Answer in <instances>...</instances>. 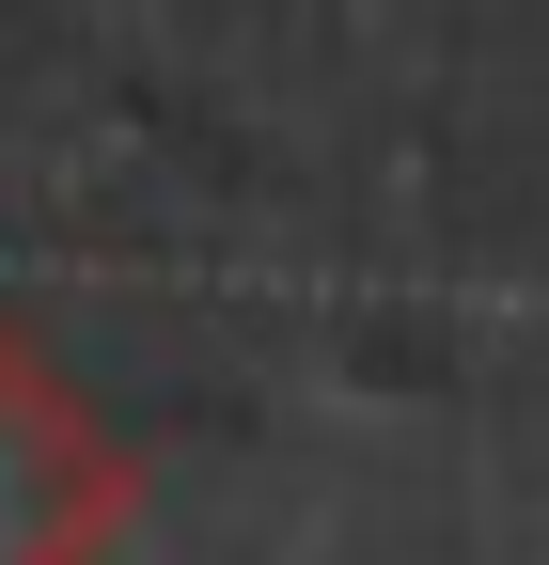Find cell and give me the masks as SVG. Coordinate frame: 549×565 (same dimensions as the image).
I'll list each match as a JSON object with an SVG mask.
<instances>
[{
  "label": "cell",
  "instance_id": "6da1fadb",
  "mask_svg": "<svg viewBox=\"0 0 549 565\" xmlns=\"http://www.w3.org/2000/svg\"><path fill=\"white\" fill-rule=\"evenodd\" d=\"M63 456H95V440L47 408V377L17 362V345H0V550H17V534H79V519H95V503H63V487H47Z\"/></svg>",
  "mask_w": 549,
  "mask_h": 565
}]
</instances>
